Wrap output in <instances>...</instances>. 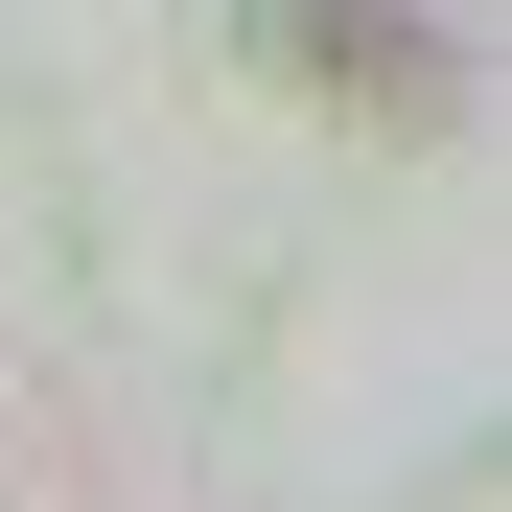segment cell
I'll use <instances>...</instances> for the list:
<instances>
[{
	"label": "cell",
	"mask_w": 512,
	"mask_h": 512,
	"mask_svg": "<svg viewBox=\"0 0 512 512\" xmlns=\"http://www.w3.org/2000/svg\"><path fill=\"white\" fill-rule=\"evenodd\" d=\"M303 70H350V94H396V117L443 94V47H419V24H373V0H303Z\"/></svg>",
	"instance_id": "obj_1"
}]
</instances>
